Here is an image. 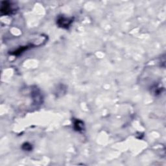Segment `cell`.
<instances>
[{
    "mask_svg": "<svg viewBox=\"0 0 166 166\" xmlns=\"http://www.w3.org/2000/svg\"><path fill=\"white\" fill-rule=\"evenodd\" d=\"M57 23L60 27L63 28H68L71 25V23H72V19L64 17V16H61V17L58 18Z\"/></svg>",
    "mask_w": 166,
    "mask_h": 166,
    "instance_id": "obj_1",
    "label": "cell"
},
{
    "mask_svg": "<svg viewBox=\"0 0 166 166\" xmlns=\"http://www.w3.org/2000/svg\"><path fill=\"white\" fill-rule=\"evenodd\" d=\"M4 3H5V5H3L1 9V12L5 14H11L12 11H13L12 5L10 4L9 2H4Z\"/></svg>",
    "mask_w": 166,
    "mask_h": 166,
    "instance_id": "obj_2",
    "label": "cell"
},
{
    "mask_svg": "<svg viewBox=\"0 0 166 166\" xmlns=\"http://www.w3.org/2000/svg\"><path fill=\"white\" fill-rule=\"evenodd\" d=\"M74 126H75V129L77 131H83L84 125L82 121H78V120H77V121L74 123Z\"/></svg>",
    "mask_w": 166,
    "mask_h": 166,
    "instance_id": "obj_3",
    "label": "cell"
}]
</instances>
